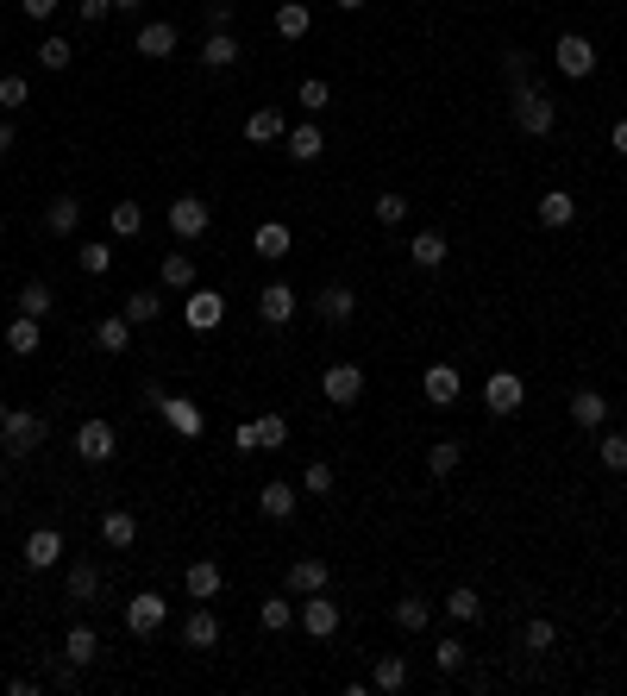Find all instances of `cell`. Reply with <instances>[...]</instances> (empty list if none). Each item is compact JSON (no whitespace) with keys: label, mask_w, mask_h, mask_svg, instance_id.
Masks as SVG:
<instances>
[{"label":"cell","mask_w":627,"mask_h":696,"mask_svg":"<svg viewBox=\"0 0 627 696\" xmlns=\"http://www.w3.org/2000/svg\"><path fill=\"white\" fill-rule=\"evenodd\" d=\"M44 433H51V421H44L38 408H7L0 414V452H13V458H32L44 446Z\"/></svg>","instance_id":"1"},{"label":"cell","mask_w":627,"mask_h":696,"mask_svg":"<svg viewBox=\"0 0 627 696\" xmlns=\"http://www.w3.org/2000/svg\"><path fill=\"white\" fill-rule=\"evenodd\" d=\"M515 132H527V138H546L552 126H559V107H552V95L540 82H527V88H515Z\"/></svg>","instance_id":"2"},{"label":"cell","mask_w":627,"mask_h":696,"mask_svg":"<svg viewBox=\"0 0 627 696\" xmlns=\"http://www.w3.org/2000/svg\"><path fill=\"white\" fill-rule=\"evenodd\" d=\"M295 621H301V634H308V640H333L339 634V602L327 596V590H314V596H301V609H295Z\"/></svg>","instance_id":"3"},{"label":"cell","mask_w":627,"mask_h":696,"mask_svg":"<svg viewBox=\"0 0 627 696\" xmlns=\"http://www.w3.org/2000/svg\"><path fill=\"white\" fill-rule=\"evenodd\" d=\"M552 63H559L571 82H584V76H596V44H590L584 32H559V44H552Z\"/></svg>","instance_id":"4"},{"label":"cell","mask_w":627,"mask_h":696,"mask_svg":"<svg viewBox=\"0 0 627 696\" xmlns=\"http://www.w3.org/2000/svg\"><path fill=\"white\" fill-rule=\"evenodd\" d=\"M207 226H214V207H207L201 195H176L170 201V232L176 239H201Z\"/></svg>","instance_id":"5"},{"label":"cell","mask_w":627,"mask_h":696,"mask_svg":"<svg viewBox=\"0 0 627 696\" xmlns=\"http://www.w3.org/2000/svg\"><path fill=\"white\" fill-rule=\"evenodd\" d=\"M314 314L327 320V327H352V314H358V289L352 283H327L314 295Z\"/></svg>","instance_id":"6"},{"label":"cell","mask_w":627,"mask_h":696,"mask_svg":"<svg viewBox=\"0 0 627 696\" xmlns=\"http://www.w3.org/2000/svg\"><path fill=\"white\" fill-rule=\"evenodd\" d=\"M320 396H327L333 408H352V402H364V370H358V364H333L327 377H320Z\"/></svg>","instance_id":"7"},{"label":"cell","mask_w":627,"mask_h":696,"mask_svg":"<svg viewBox=\"0 0 627 696\" xmlns=\"http://www.w3.org/2000/svg\"><path fill=\"white\" fill-rule=\"evenodd\" d=\"M521 402H527V383L515 377V370H496V377L483 383V408L490 414H521Z\"/></svg>","instance_id":"8"},{"label":"cell","mask_w":627,"mask_h":696,"mask_svg":"<svg viewBox=\"0 0 627 696\" xmlns=\"http://www.w3.org/2000/svg\"><path fill=\"white\" fill-rule=\"evenodd\" d=\"M19 559H26V571H51L63 559V533L57 527H32L26 546H19Z\"/></svg>","instance_id":"9"},{"label":"cell","mask_w":627,"mask_h":696,"mask_svg":"<svg viewBox=\"0 0 627 696\" xmlns=\"http://www.w3.org/2000/svg\"><path fill=\"white\" fill-rule=\"evenodd\" d=\"M126 628H132L138 640H151L157 628H164V596H157V590H138V596L126 602Z\"/></svg>","instance_id":"10"},{"label":"cell","mask_w":627,"mask_h":696,"mask_svg":"<svg viewBox=\"0 0 627 696\" xmlns=\"http://www.w3.org/2000/svg\"><path fill=\"white\" fill-rule=\"evenodd\" d=\"M182 646H195V653H214V646H220V615L207 609V602L182 615Z\"/></svg>","instance_id":"11"},{"label":"cell","mask_w":627,"mask_h":696,"mask_svg":"<svg viewBox=\"0 0 627 696\" xmlns=\"http://www.w3.org/2000/svg\"><path fill=\"white\" fill-rule=\"evenodd\" d=\"M295 308H301V301H295L289 283H264V295H258V320H264V327H289Z\"/></svg>","instance_id":"12"},{"label":"cell","mask_w":627,"mask_h":696,"mask_svg":"<svg viewBox=\"0 0 627 696\" xmlns=\"http://www.w3.org/2000/svg\"><path fill=\"white\" fill-rule=\"evenodd\" d=\"M138 57H151V63H170L176 57V26L170 19H151V26H138Z\"/></svg>","instance_id":"13"},{"label":"cell","mask_w":627,"mask_h":696,"mask_svg":"<svg viewBox=\"0 0 627 696\" xmlns=\"http://www.w3.org/2000/svg\"><path fill=\"white\" fill-rule=\"evenodd\" d=\"M283 584H289V596H314V590L333 584V571H327V559H295Z\"/></svg>","instance_id":"14"},{"label":"cell","mask_w":627,"mask_h":696,"mask_svg":"<svg viewBox=\"0 0 627 696\" xmlns=\"http://www.w3.org/2000/svg\"><path fill=\"white\" fill-rule=\"evenodd\" d=\"M76 452H82L88 464H107V458H113V421H82V427H76Z\"/></svg>","instance_id":"15"},{"label":"cell","mask_w":627,"mask_h":696,"mask_svg":"<svg viewBox=\"0 0 627 696\" xmlns=\"http://www.w3.org/2000/svg\"><path fill=\"white\" fill-rule=\"evenodd\" d=\"M220 320H226V295L220 289H195L189 295V327L207 333V327H220Z\"/></svg>","instance_id":"16"},{"label":"cell","mask_w":627,"mask_h":696,"mask_svg":"<svg viewBox=\"0 0 627 696\" xmlns=\"http://www.w3.org/2000/svg\"><path fill=\"white\" fill-rule=\"evenodd\" d=\"M220 584H226V577H220V565H214V559H195L189 571H182V590H189L195 602H214V596H220Z\"/></svg>","instance_id":"17"},{"label":"cell","mask_w":627,"mask_h":696,"mask_svg":"<svg viewBox=\"0 0 627 696\" xmlns=\"http://www.w3.org/2000/svg\"><path fill=\"white\" fill-rule=\"evenodd\" d=\"M370 690L402 696V690H408V659H402V653H383L377 665H370Z\"/></svg>","instance_id":"18"},{"label":"cell","mask_w":627,"mask_h":696,"mask_svg":"<svg viewBox=\"0 0 627 696\" xmlns=\"http://www.w3.org/2000/svg\"><path fill=\"white\" fill-rule=\"evenodd\" d=\"M76 226H82V201H76V195H57V201H44V232H57V239H69Z\"/></svg>","instance_id":"19"},{"label":"cell","mask_w":627,"mask_h":696,"mask_svg":"<svg viewBox=\"0 0 627 696\" xmlns=\"http://www.w3.org/2000/svg\"><path fill=\"white\" fill-rule=\"evenodd\" d=\"M63 590H69V602H95L101 596V565L95 559H76L69 577H63Z\"/></svg>","instance_id":"20"},{"label":"cell","mask_w":627,"mask_h":696,"mask_svg":"<svg viewBox=\"0 0 627 696\" xmlns=\"http://www.w3.org/2000/svg\"><path fill=\"white\" fill-rule=\"evenodd\" d=\"M421 389H427V402H433V408H452V402H458V389H464V383H458V370H452V364H433V370H427V383H421Z\"/></svg>","instance_id":"21"},{"label":"cell","mask_w":627,"mask_h":696,"mask_svg":"<svg viewBox=\"0 0 627 696\" xmlns=\"http://www.w3.org/2000/svg\"><path fill=\"white\" fill-rule=\"evenodd\" d=\"M408 258L421 264V270H439L452 258V245H446V232H414V245H408Z\"/></svg>","instance_id":"22"},{"label":"cell","mask_w":627,"mask_h":696,"mask_svg":"<svg viewBox=\"0 0 627 696\" xmlns=\"http://www.w3.org/2000/svg\"><path fill=\"white\" fill-rule=\"evenodd\" d=\"M571 421L577 427H602L609 421V396H602V389H577L571 396Z\"/></svg>","instance_id":"23"},{"label":"cell","mask_w":627,"mask_h":696,"mask_svg":"<svg viewBox=\"0 0 627 696\" xmlns=\"http://www.w3.org/2000/svg\"><path fill=\"white\" fill-rule=\"evenodd\" d=\"M308 32H314V13L301 7V0H283V7H276V38L295 44V38H308Z\"/></svg>","instance_id":"24"},{"label":"cell","mask_w":627,"mask_h":696,"mask_svg":"<svg viewBox=\"0 0 627 696\" xmlns=\"http://www.w3.org/2000/svg\"><path fill=\"white\" fill-rule=\"evenodd\" d=\"M245 138H251V145H276V138H289V126H283V113H276V107H258L245 120Z\"/></svg>","instance_id":"25"},{"label":"cell","mask_w":627,"mask_h":696,"mask_svg":"<svg viewBox=\"0 0 627 696\" xmlns=\"http://www.w3.org/2000/svg\"><path fill=\"white\" fill-rule=\"evenodd\" d=\"M239 439H245V446H264V452H276V446L289 439V421H283V414H264V421H251Z\"/></svg>","instance_id":"26"},{"label":"cell","mask_w":627,"mask_h":696,"mask_svg":"<svg viewBox=\"0 0 627 696\" xmlns=\"http://www.w3.org/2000/svg\"><path fill=\"white\" fill-rule=\"evenodd\" d=\"M38 339H44V333H38L32 314H13V320H7V352H13V358H32Z\"/></svg>","instance_id":"27"},{"label":"cell","mask_w":627,"mask_h":696,"mask_svg":"<svg viewBox=\"0 0 627 696\" xmlns=\"http://www.w3.org/2000/svg\"><path fill=\"white\" fill-rule=\"evenodd\" d=\"M101 540H107L113 552H126V546L138 540V521L126 515V508H107V515H101Z\"/></svg>","instance_id":"28"},{"label":"cell","mask_w":627,"mask_h":696,"mask_svg":"<svg viewBox=\"0 0 627 696\" xmlns=\"http://www.w3.org/2000/svg\"><path fill=\"white\" fill-rule=\"evenodd\" d=\"M533 214H540V226H571V220H577V201H571L565 189H546Z\"/></svg>","instance_id":"29"},{"label":"cell","mask_w":627,"mask_h":696,"mask_svg":"<svg viewBox=\"0 0 627 696\" xmlns=\"http://www.w3.org/2000/svg\"><path fill=\"white\" fill-rule=\"evenodd\" d=\"M95 653H101V634H95V628H82V621H76V628L63 634V659H76V665H95Z\"/></svg>","instance_id":"30"},{"label":"cell","mask_w":627,"mask_h":696,"mask_svg":"<svg viewBox=\"0 0 627 696\" xmlns=\"http://www.w3.org/2000/svg\"><path fill=\"white\" fill-rule=\"evenodd\" d=\"M201 63H207V69H232V63H239V38H232V32H207Z\"/></svg>","instance_id":"31"},{"label":"cell","mask_w":627,"mask_h":696,"mask_svg":"<svg viewBox=\"0 0 627 696\" xmlns=\"http://www.w3.org/2000/svg\"><path fill=\"white\" fill-rule=\"evenodd\" d=\"M95 345H101V352H126V345H132V320L126 314L95 320Z\"/></svg>","instance_id":"32"},{"label":"cell","mask_w":627,"mask_h":696,"mask_svg":"<svg viewBox=\"0 0 627 696\" xmlns=\"http://www.w3.org/2000/svg\"><path fill=\"white\" fill-rule=\"evenodd\" d=\"M258 508H264V521H289L295 515V483H264Z\"/></svg>","instance_id":"33"},{"label":"cell","mask_w":627,"mask_h":696,"mask_svg":"<svg viewBox=\"0 0 627 696\" xmlns=\"http://www.w3.org/2000/svg\"><path fill=\"white\" fill-rule=\"evenodd\" d=\"M107 220H113V239H138V232H145V207L138 201H113Z\"/></svg>","instance_id":"34"},{"label":"cell","mask_w":627,"mask_h":696,"mask_svg":"<svg viewBox=\"0 0 627 696\" xmlns=\"http://www.w3.org/2000/svg\"><path fill=\"white\" fill-rule=\"evenodd\" d=\"M320 151H327L320 126H295V132H289V157H295V164H320Z\"/></svg>","instance_id":"35"},{"label":"cell","mask_w":627,"mask_h":696,"mask_svg":"<svg viewBox=\"0 0 627 696\" xmlns=\"http://www.w3.org/2000/svg\"><path fill=\"white\" fill-rule=\"evenodd\" d=\"M157 314H164V295H157V289H132L126 295V320H132V327H151Z\"/></svg>","instance_id":"36"},{"label":"cell","mask_w":627,"mask_h":696,"mask_svg":"<svg viewBox=\"0 0 627 696\" xmlns=\"http://www.w3.org/2000/svg\"><path fill=\"white\" fill-rule=\"evenodd\" d=\"M446 615H452V621H458V628H471V621H477V615H483V596H477V590H471V584H458V590H452V596H446Z\"/></svg>","instance_id":"37"},{"label":"cell","mask_w":627,"mask_h":696,"mask_svg":"<svg viewBox=\"0 0 627 696\" xmlns=\"http://www.w3.org/2000/svg\"><path fill=\"white\" fill-rule=\"evenodd\" d=\"M251 245H258L264 258H289V226L283 220H264L258 232H251Z\"/></svg>","instance_id":"38"},{"label":"cell","mask_w":627,"mask_h":696,"mask_svg":"<svg viewBox=\"0 0 627 696\" xmlns=\"http://www.w3.org/2000/svg\"><path fill=\"white\" fill-rule=\"evenodd\" d=\"M57 308V295H51V283H38V276H32V283L26 289H19V314H32V320H44V314H51Z\"/></svg>","instance_id":"39"},{"label":"cell","mask_w":627,"mask_h":696,"mask_svg":"<svg viewBox=\"0 0 627 696\" xmlns=\"http://www.w3.org/2000/svg\"><path fill=\"white\" fill-rule=\"evenodd\" d=\"M427 621H433V609H427V596H402V602H396V628H402V634H421V628H427Z\"/></svg>","instance_id":"40"},{"label":"cell","mask_w":627,"mask_h":696,"mask_svg":"<svg viewBox=\"0 0 627 696\" xmlns=\"http://www.w3.org/2000/svg\"><path fill=\"white\" fill-rule=\"evenodd\" d=\"M521 646H527V653H552V646H559V628H552L546 615H533L521 628Z\"/></svg>","instance_id":"41"},{"label":"cell","mask_w":627,"mask_h":696,"mask_svg":"<svg viewBox=\"0 0 627 696\" xmlns=\"http://www.w3.org/2000/svg\"><path fill=\"white\" fill-rule=\"evenodd\" d=\"M164 289H195V258L189 251H170L164 258Z\"/></svg>","instance_id":"42"},{"label":"cell","mask_w":627,"mask_h":696,"mask_svg":"<svg viewBox=\"0 0 627 696\" xmlns=\"http://www.w3.org/2000/svg\"><path fill=\"white\" fill-rule=\"evenodd\" d=\"M458 458H464L458 439H439V446L427 452V471H433V477H452V471H458Z\"/></svg>","instance_id":"43"},{"label":"cell","mask_w":627,"mask_h":696,"mask_svg":"<svg viewBox=\"0 0 627 696\" xmlns=\"http://www.w3.org/2000/svg\"><path fill=\"white\" fill-rule=\"evenodd\" d=\"M333 483H339V477H333L327 458H314L308 471H301V490H308V496H333Z\"/></svg>","instance_id":"44"},{"label":"cell","mask_w":627,"mask_h":696,"mask_svg":"<svg viewBox=\"0 0 627 696\" xmlns=\"http://www.w3.org/2000/svg\"><path fill=\"white\" fill-rule=\"evenodd\" d=\"M76 258H82V270H88V276H107V270H113V245H107V239H88Z\"/></svg>","instance_id":"45"},{"label":"cell","mask_w":627,"mask_h":696,"mask_svg":"<svg viewBox=\"0 0 627 696\" xmlns=\"http://www.w3.org/2000/svg\"><path fill=\"white\" fill-rule=\"evenodd\" d=\"M433 665L446 671V678H458V671H464V640H458V634H446V640L433 646Z\"/></svg>","instance_id":"46"},{"label":"cell","mask_w":627,"mask_h":696,"mask_svg":"<svg viewBox=\"0 0 627 696\" xmlns=\"http://www.w3.org/2000/svg\"><path fill=\"white\" fill-rule=\"evenodd\" d=\"M283 628H295V602L289 596H270L264 602V634H283Z\"/></svg>","instance_id":"47"},{"label":"cell","mask_w":627,"mask_h":696,"mask_svg":"<svg viewBox=\"0 0 627 696\" xmlns=\"http://www.w3.org/2000/svg\"><path fill=\"white\" fill-rule=\"evenodd\" d=\"M596 458H602V471H627V433H602Z\"/></svg>","instance_id":"48"},{"label":"cell","mask_w":627,"mask_h":696,"mask_svg":"<svg viewBox=\"0 0 627 696\" xmlns=\"http://www.w3.org/2000/svg\"><path fill=\"white\" fill-rule=\"evenodd\" d=\"M69 57H76V51H69L63 38H44V44H38V69H51V76H63Z\"/></svg>","instance_id":"49"},{"label":"cell","mask_w":627,"mask_h":696,"mask_svg":"<svg viewBox=\"0 0 627 696\" xmlns=\"http://www.w3.org/2000/svg\"><path fill=\"white\" fill-rule=\"evenodd\" d=\"M502 76H508V88H527V82H533L527 51H502Z\"/></svg>","instance_id":"50"},{"label":"cell","mask_w":627,"mask_h":696,"mask_svg":"<svg viewBox=\"0 0 627 696\" xmlns=\"http://www.w3.org/2000/svg\"><path fill=\"white\" fill-rule=\"evenodd\" d=\"M32 101V88H26V76H0V107H7V113H19V107H26Z\"/></svg>","instance_id":"51"},{"label":"cell","mask_w":627,"mask_h":696,"mask_svg":"<svg viewBox=\"0 0 627 696\" xmlns=\"http://www.w3.org/2000/svg\"><path fill=\"white\" fill-rule=\"evenodd\" d=\"M295 101H301V107H308V113H320V107H327V101H333V88H327V82H320V76H308V82H301V88H295Z\"/></svg>","instance_id":"52"},{"label":"cell","mask_w":627,"mask_h":696,"mask_svg":"<svg viewBox=\"0 0 627 696\" xmlns=\"http://www.w3.org/2000/svg\"><path fill=\"white\" fill-rule=\"evenodd\" d=\"M377 220H383V226H402V220H408V195H396V189L377 195Z\"/></svg>","instance_id":"53"},{"label":"cell","mask_w":627,"mask_h":696,"mask_svg":"<svg viewBox=\"0 0 627 696\" xmlns=\"http://www.w3.org/2000/svg\"><path fill=\"white\" fill-rule=\"evenodd\" d=\"M232 26V0H207V32H226Z\"/></svg>","instance_id":"54"},{"label":"cell","mask_w":627,"mask_h":696,"mask_svg":"<svg viewBox=\"0 0 627 696\" xmlns=\"http://www.w3.org/2000/svg\"><path fill=\"white\" fill-rule=\"evenodd\" d=\"M76 13H82V19H88V26H101V19H107V13H113V0H82V7H76Z\"/></svg>","instance_id":"55"},{"label":"cell","mask_w":627,"mask_h":696,"mask_svg":"<svg viewBox=\"0 0 627 696\" xmlns=\"http://www.w3.org/2000/svg\"><path fill=\"white\" fill-rule=\"evenodd\" d=\"M19 7H26V19H51V13H57V0H19Z\"/></svg>","instance_id":"56"},{"label":"cell","mask_w":627,"mask_h":696,"mask_svg":"<svg viewBox=\"0 0 627 696\" xmlns=\"http://www.w3.org/2000/svg\"><path fill=\"white\" fill-rule=\"evenodd\" d=\"M0 157H13V120H0Z\"/></svg>","instance_id":"57"},{"label":"cell","mask_w":627,"mask_h":696,"mask_svg":"<svg viewBox=\"0 0 627 696\" xmlns=\"http://www.w3.org/2000/svg\"><path fill=\"white\" fill-rule=\"evenodd\" d=\"M609 138H615V151L627 157V120H615V132H609Z\"/></svg>","instance_id":"58"},{"label":"cell","mask_w":627,"mask_h":696,"mask_svg":"<svg viewBox=\"0 0 627 696\" xmlns=\"http://www.w3.org/2000/svg\"><path fill=\"white\" fill-rule=\"evenodd\" d=\"M138 7H145V0H113V13H138Z\"/></svg>","instance_id":"59"},{"label":"cell","mask_w":627,"mask_h":696,"mask_svg":"<svg viewBox=\"0 0 627 696\" xmlns=\"http://www.w3.org/2000/svg\"><path fill=\"white\" fill-rule=\"evenodd\" d=\"M333 7H339V13H364V0H333Z\"/></svg>","instance_id":"60"},{"label":"cell","mask_w":627,"mask_h":696,"mask_svg":"<svg viewBox=\"0 0 627 696\" xmlns=\"http://www.w3.org/2000/svg\"><path fill=\"white\" fill-rule=\"evenodd\" d=\"M0 414H7V402H0Z\"/></svg>","instance_id":"61"}]
</instances>
